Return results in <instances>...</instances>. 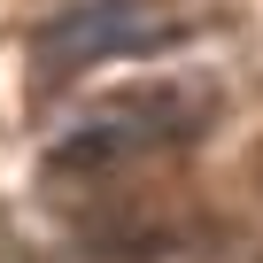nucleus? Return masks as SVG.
<instances>
[{
  "label": "nucleus",
  "instance_id": "f257e3e1",
  "mask_svg": "<svg viewBox=\"0 0 263 263\" xmlns=\"http://www.w3.org/2000/svg\"><path fill=\"white\" fill-rule=\"evenodd\" d=\"M186 24L171 8H155V0H78V8H62L39 47H31V70L39 85H62V78H85L93 62H116V54H163L178 47Z\"/></svg>",
  "mask_w": 263,
  "mask_h": 263
},
{
  "label": "nucleus",
  "instance_id": "f03ea898",
  "mask_svg": "<svg viewBox=\"0 0 263 263\" xmlns=\"http://www.w3.org/2000/svg\"><path fill=\"white\" fill-rule=\"evenodd\" d=\"M201 101L186 93H132V101H108L93 116H78L62 140H54V171H108L124 155H147V147H171L186 132H201Z\"/></svg>",
  "mask_w": 263,
  "mask_h": 263
}]
</instances>
